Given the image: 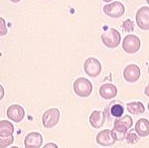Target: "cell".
<instances>
[{"label":"cell","mask_w":149,"mask_h":148,"mask_svg":"<svg viewBox=\"0 0 149 148\" xmlns=\"http://www.w3.org/2000/svg\"><path fill=\"white\" fill-rule=\"evenodd\" d=\"M100 38H102L103 45L109 49L117 48L121 42L120 33L114 28H109L105 32L102 33Z\"/></svg>","instance_id":"obj_1"},{"label":"cell","mask_w":149,"mask_h":148,"mask_svg":"<svg viewBox=\"0 0 149 148\" xmlns=\"http://www.w3.org/2000/svg\"><path fill=\"white\" fill-rule=\"evenodd\" d=\"M74 92L78 97H88L92 94L93 85L88 79L86 78H78L74 82L73 85Z\"/></svg>","instance_id":"obj_2"},{"label":"cell","mask_w":149,"mask_h":148,"mask_svg":"<svg viewBox=\"0 0 149 148\" xmlns=\"http://www.w3.org/2000/svg\"><path fill=\"white\" fill-rule=\"evenodd\" d=\"M103 13L110 18H120L125 13V6L120 1H114L103 6Z\"/></svg>","instance_id":"obj_3"},{"label":"cell","mask_w":149,"mask_h":148,"mask_svg":"<svg viewBox=\"0 0 149 148\" xmlns=\"http://www.w3.org/2000/svg\"><path fill=\"white\" fill-rule=\"evenodd\" d=\"M61 117V113L56 107L47 109L42 115V124L45 128H52L58 124Z\"/></svg>","instance_id":"obj_4"},{"label":"cell","mask_w":149,"mask_h":148,"mask_svg":"<svg viewBox=\"0 0 149 148\" xmlns=\"http://www.w3.org/2000/svg\"><path fill=\"white\" fill-rule=\"evenodd\" d=\"M141 47V41L136 35H126L123 38L122 49L127 54H135L139 51Z\"/></svg>","instance_id":"obj_5"},{"label":"cell","mask_w":149,"mask_h":148,"mask_svg":"<svg viewBox=\"0 0 149 148\" xmlns=\"http://www.w3.org/2000/svg\"><path fill=\"white\" fill-rule=\"evenodd\" d=\"M84 71L88 77L97 78L102 73V64L97 58L90 57L84 63Z\"/></svg>","instance_id":"obj_6"},{"label":"cell","mask_w":149,"mask_h":148,"mask_svg":"<svg viewBox=\"0 0 149 148\" xmlns=\"http://www.w3.org/2000/svg\"><path fill=\"white\" fill-rule=\"evenodd\" d=\"M135 20L141 30H149V7H140L136 12Z\"/></svg>","instance_id":"obj_7"},{"label":"cell","mask_w":149,"mask_h":148,"mask_svg":"<svg viewBox=\"0 0 149 148\" xmlns=\"http://www.w3.org/2000/svg\"><path fill=\"white\" fill-rule=\"evenodd\" d=\"M141 76L140 68L135 64L127 65L123 70V79L127 83H135Z\"/></svg>","instance_id":"obj_8"},{"label":"cell","mask_w":149,"mask_h":148,"mask_svg":"<svg viewBox=\"0 0 149 148\" xmlns=\"http://www.w3.org/2000/svg\"><path fill=\"white\" fill-rule=\"evenodd\" d=\"M104 113L107 114V115H109L110 117H113L115 119L120 118L121 116H123V113H124L123 104L119 101H114L110 102L109 104V106L105 107Z\"/></svg>","instance_id":"obj_9"},{"label":"cell","mask_w":149,"mask_h":148,"mask_svg":"<svg viewBox=\"0 0 149 148\" xmlns=\"http://www.w3.org/2000/svg\"><path fill=\"white\" fill-rule=\"evenodd\" d=\"M6 115L10 120L13 122H20L25 116V111L24 108L19 104H12L7 108Z\"/></svg>","instance_id":"obj_10"},{"label":"cell","mask_w":149,"mask_h":148,"mask_svg":"<svg viewBox=\"0 0 149 148\" xmlns=\"http://www.w3.org/2000/svg\"><path fill=\"white\" fill-rule=\"evenodd\" d=\"M43 144V137L39 132H30L24 139L25 148H40Z\"/></svg>","instance_id":"obj_11"},{"label":"cell","mask_w":149,"mask_h":148,"mask_svg":"<svg viewBox=\"0 0 149 148\" xmlns=\"http://www.w3.org/2000/svg\"><path fill=\"white\" fill-rule=\"evenodd\" d=\"M97 143L102 146H112L115 143V139L111 135V130L104 129L97 133Z\"/></svg>","instance_id":"obj_12"},{"label":"cell","mask_w":149,"mask_h":148,"mask_svg":"<svg viewBox=\"0 0 149 148\" xmlns=\"http://www.w3.org/2000/svg\"><path fill=\"white\" fill-rule=\"evenodd\" d=\"M117 88L112 83H103L100 88V95L103 99H111L117 95Z\"/></svg>","instance_id":"obj_13"},{"label":"cell","mask_w":149,"mask_h":148,"mask_svg":"<svg viewBox=\"0 0 149 148\" xmlns=\"http://www.w3.org/2000/svg\"><path fill=\"white\" fill-rule=\"evenodd\" d=\"M107 114L104 111L93 110L90 115V124L93 128H100L104 124Z\"/></svg>","instance_id":"obj_14"},{"label":"cell","mask_w":149,"mask_h":148,"mask_svg":"<svg viewBox=\"0 0 149 148\" xmlns=\"http://www.w3.org/2000/svg\"><path fill=\"white\" fill-rule=\"evenodd\" d=\"M135 132L140 137H146L149 135V121L146 118H140L135 124Z\"/></svg>","instance_id":"obj_15"},{"label":"cell","mask_w":149,"mask_h":148,"mask_svg":"<svg viewBox=\"0 0 149 148\" xmlns=\"http://www.w3.org/2000/svg\"><path fill=\"white\" fill-rule=\"evenodd\" d=\"M126 108L129 113L134 114V115L142 114L144 113V111H145V106H144V104L140 101L129 102V104H126Z\"/></svg>","instance_id":"obj_16"},{"label":"cell","mask_w":149,"mask_h":148,"mask_svg":"<svg viewBox=\"0 0 149 148\" xmlns=\"http://www.w3.org/2000/svg\"><path fill=\"white\" fill-rule=\"evenodd\" d=\"M127 131L125 127H122L119 125H113V128L111 129V135L115 139V141H123L125 140V137L127 135Z\"/></svg>","instance_id":"obj_17"},{"label":"cell","mask_w":149,"mask_h":148,"mask_svg":"<svg viewBox=\"0 0 149 148\" xmlns=\"http://www.w3.org/2000/svg\"><path fill=\"white\" fill-rule=\"evenodd\" d=\"M14 126L8 120L0 121V137H7L13 135Z\"/></svg>","instance_id":"obj_18"},{"label":"cell","mask_w":149,"mask_h":148,"mask_svg":"<svg viewBox=\"0 0 149 148\" xmlns=\"http://www.w3.org/2000/svg\"><path fill=\"white\" fill-rule=\"evenodd\" d=\"M113 125H119L122 127H125L126 129H130L133 125V119L130 115H123L120 118H116L114 120Z\"/></svg>","instance_id":"obj_19"},{"label":"cell","mask_w":149,"mask_h":148,"mask_svg":"<svg viewBox=\"0 0 149 148\" xmlns=\"http://www.w3.org/2000/svg\"><path fill=\"white\" fill-rule=\"evenodd\" d=\"M139 140H140V136L136 132H133V131H130V132L127 133L125 137V141L128 144H136V143L139 142Z\"/></svg>","instance_id":"obj_20"},{"label":"cell","mask_w":149,"mask_h":148,"mask_svg":"<svg viewBox=\"0 0 149 148\" xmlns=\"http://www.w3.org/2000/svg\"><path fill=\"white\" fill-rule=\"evenodd\" d=\"M121 28L123 31H125V32H133L134 31V23L133 21L131 20V19H126V20H124L123 22L121 24Z\"/></svg>","instance_id":"obj_21"},{"label":"cell","mask_w":149,"mask_h":148,"mask_svg":"<svg viewBox=\"0 0 149 148\" xmlns=\"http://www.w3.org/2000/svg\"><path fill=\"white\" fill-rule=\"evenodd\" d=\"M14 142L13 135L7 137H0V148H6Z\"/></svg>","instance_id":"obj_22"},{"label":"cell","mask_w":149,"mask_h":148,"mask_svg":"<svg viewBox=\"0 0 149 148\" xmlns=\"http://www.w3.org/2000/svg\"><path fill=\"white\" fill-rule=\"evenodd\" d=\"M0 23H1V28H0V36H5L7 34V28L5 25V22H4V19L3 18H0Z\"/></svg>","instance_id":"obj_23"},{"label":"cell","mask_w":149,"mask_h":148,"mask_svg":"<svg viewBox=\"0 0 149 148\" xmlns=\"http://www.w3.org/2000/svg\"><path fill=\"white\" fill-rule=\"evenodd\" d=\"M43 148H59V147H58L57 144H55V143L50 142V143H47L46 145H44V147Z\"/></svg>","instance_id":"obj_24"},{"label":"cell","mask_w":149,"mask_h":148,"mask_svg":"<svg viewBox=\"0 0 149 148\" xmlns=\"http://www.w3.org/2000/svg\"><path fill=\"white\" fill-rule=\"evenodd\" d=\"M144 94H145V95H147V97H149V85H146L145 89H144Z\"/></svg>","instance_id":"obj_25"},{"label":"cell","mask_w":149,"mask_h":148,"mask_svg":"<svg viewBox=\"0 0 149 148\" xmlns=\"http://www.w3.org/2000/svg\"><path fill=\"white\" fill-rule=\"evenodd\" d=\"M0 89H1V95H0V99H3V95H4V90H3V87H0Z\"/></svg>","instance_id":"obj_26"},{"label":"cell","mask_w":149,"mask_h":148,"mask_svg":"<svg viewBox=\"0 0 149 148\" xmlns=\"http://www.w3.org/2000/svg\"><path fill=\"white\" fill-rule=\"evenodd\" d=\"M9 1H11L12 3H18V2H20L21 0H9Z\"/></svg>","instance_id":"obj_27"},{"label":"cell","mask_w":149,"mask_h":148,"mask_svg":"<svg viewBox=\"0 0 149 148\" xmlns=\"http://www.w3.org/2000/svg\"><path fill=\"white\" fill-rule=\"evenodd\" d=\"M102 1L107 2V3H109V2H112V0H102Z\"/></svg>","instance_id":"obj_28"},{"label":"cell","mask_w":149,"mask_h":148,"mask_svg":"<svg viewBox=\"0 0 149 148\" xmlns=\"http://www.w3.org/2000/svg\"><path fill=\"white\" fill-rule=\"evenodd\" d=\"M10 148H19V147H17V146H12V147H10Z\"/></svg>","instance_id":"obj_29"},{"label":"cell","mask_w":149,"mask_h":148,"mask_svg":"<svg viewBox=\"0 0 149 148\" xmlns=\"http://www.w3.org/2000/svg\"><path fill=\"white\" fill-rule=\"evenodd\" d=\"M147 108H148V110H149V102H148V106H147Z\"/></svg>","instance_id":"obj_30"},{"label":"cell","mask_w":149,"mask_h":148,"mask_svg":"<svg viewBox=\"0 0 149 148\" xmlns=\"http://www.w3.org/2000/svg\"><path fill=\"white\" fill-rule=\"evenodd\" d=\"M146 2H147V3L149 4V0H146Z\"/></svg>","instance_id":"obj_31"},{"label":"cell","mask_w":149,"mask_h":148,"mask_svg":"<svg viewBox=\"0 0 149 148\" xmlns=\"http://www.w3.org/2000/svg\"><path fill=\"white\" fill-rule=\"evenodd\" d=\"M148 74H149V67H148Z\"/></svg>","instance_id":"obj_32"},{"label":"cell","mask_w":149,"mask_h":148,"mask_svg":"<svg viewBox=\"0 0 149 148\" xmlns=\"http://www.w3.org/2000/svg\"><path fill=\"white\" fill-rule=\"evenodd\" d=\"M104 148H105V147H104Z\"/></svg>","instance_id":"obj_33"}]
</instances>
